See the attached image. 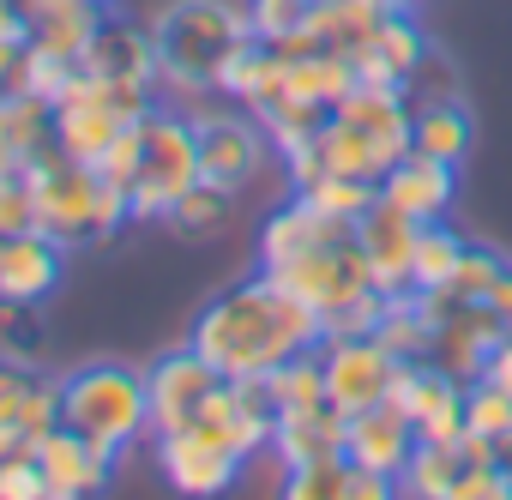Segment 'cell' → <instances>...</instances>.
Wrapping results in <instances>:
<instances>
[{
  "label": "cell",
  "mask_w": 512,
  "mask_h": 500,
  "mask_svg": "<svg viewBox=\"0 0 512 500\" xmlns=\"http://www.w3.org/2000/svg\"><path fill=\"white\" fill-rule=\"evenodd\" d=\"M404 97H410V109L416 103H458V67H452V55L428 49L422 67H416V79L404 85Z\"/></svg>",
  "instance_id": "cell-38"
},
{
  "label": "cell",
  "mask_w": 512,
  "mask_h": 500,
  "mask_svg": "<svg viewBox=\"0 0 512 500\" xmlns=\"http://www.w3.org/2000/svg\"><path fill=\"white\" fill-rule=\"evenodd\" d=\"M500 344H506V320H500L488 302H458V308L440 320V338H434V362L470 386V380L482 374V362H488Z\"/></svg>",
  "instance_id": "cell-17"
},
{
  "label": "cell",
  "mask_w": 512,
  "mask_h": 500,
  "mask_svg": "<svg viewBox=\"0 0 512 500\" xmlns=\"http://www.w3.org/2000/svg\"><path fill=\"white\" fill-rule=\"evenodd\" d=\"M506 344H512V326H506Z\"/></svg>",
  "instance_id": "cell-55"
},
{
  "label": "cell",
  "mask_w": 512,
  "mask_h": 500,
  "mask_svg": "<svg viewBox=\"0 0 512 500\" xmlns=\"http://www.w3.org/2000/svg\"><path fill=\"white\" fill-rule=\"evenodd\" d=\"M350 91H356V67H350V55H338V49H314V55H296V61H290L284 97H302V103L338 109Z\"/></svg>",
  "instance_id": "cell-27"
},
{
  "label": "cell",
  "mask_w": 512,
  "mask_h": 500,
  "mask_svg": "<svg viewBox=\"0 0 512 500\" xmlns=\"http://www.w3.org/2000/svg\"><path fill=\"white\" fill-rule=\"evenodd\" d=\"M350 229H356V223H338V217H326L320 205H308V199L290 193V205H278V211L266 217V229H260V272H278V266L302 260L308 247H320V241H332V235H350Z\"/></svg>",
  "instance_id": "cell-21"
},
{
  "label": "cell",
  "mask_w": 512,
  "mask_h": 500,
  "mask_svg": "<svg viewBox=\"0 0 512 500\" xmlns=\"http://www.w3.org/2000/svg\"><path fill=\"white\" fill-rule=\"evenodd\" d=\"M13 61H19V49H13V43H0V91H7V73H13Z\"/></svg>",
  "instance_id": "cell-49"
},
{
  "label": "cell",
  "mask_w": 512,
  "mask_h": 500,
  "mask_svg": "<svg viewBox=\"0 0 512 500\" xmlns=\"http://www.w3.org/2000/svg\"><path fill=\"white\" fill-rule=\"evenodd\" d=\"M0 175H19V163H13V157H7V151H0Z\"/></svg>",
  "instance_id": "cell-52"
},
{
  "label": "cell",
  "mask_w": 512,
  "mask_h": 500,
  "mask_svg": "<svg viewBox=\"0 0 512 500\" xmlns=\"http://www.w3.org/2000/svg\"><path fill=\"white\" fill-rule=\"evenodd\" d=\"M97 175H103L109 187H127V193H133V181H139V121H133V127H127L109 151H103Z\"/></svg>",
  "instance_id": "cell-45"
},
{
  "label": "cell",
  "mask_w": 512,
  "mask_h": 500,
  "mask_svg": "<svg viewBox=\"0 0 512 500\" xmlns=\"http://www.w3.org/2000/svg\"><path fill=\"white\" fill-rule=\"evenodd\" d=\"M380 199H392L398 211H410L416 223H440L446 205L458 199V163H440L428 151H404L386 175H380Z\"/></svg>",
  "instance_id": "cell-16"
},
{
  "label": "cell",
  "mask_w": 512,
  "mask_h": 500,
  "mask_svg": "<svg viewBox=\"0 0 512 500\" xmlns=\"http://www.w3.org/2000/svg\"><path fill=\"white\" fill-rule=\"evenodd\" d=\"M272 278H278L284 290H296V296H302L320 320L380 290V284H374V272H368V254H362L356 229H350V235H332V241H320V247H308L302 260L278 266Z\"/></svg>",
  "instance_id": "cell-6"
},
{
  "label": "cell",
  "mask_w": 512,
  "mask_h": 500,
  "mask_svg": "<svg viewBox=\"0 0 512 500\" xmlns=\"http://www.w3.org/2000/svg\"><path fill=\"white\" fill-rule=\"evenodd\" d=\"M43 350V332H37V308L25 302H7L0 296V356H37Z\"/></svg>",
  "instance_id": "cell-40"
},
{
  "label": "cell",
  "mask_w": 512,
  "mask_h": 500,
  "mask_svg": "<svg viewBox=\"0 0 512 500\" xmlns=\"http://www.w3.org/2000/svg\"><path fill=\"white\" fill-rule=\"evenodd\" d=\"M157 37V85L175 97H205L217 91L223 61L253 37L247 25V0H169L151 19Z\"/></svg>",
  "instance_id": "cell-2"
},
{
  "label": "cell",
  "mask_w": 512,
  "mask_h": 500,
  "mask_svg": "<svg viewBox=\"0 0 512 500\" xmlns=\"http://www.w3.org/2000/svg\"><path fill=\"white\" fill-rule=\"evenodd\" d=\"M416 235L422 223L410 211H398L392 199H374L362 217H356V241H362V254H368V272L386 296L410 290V266H416Z\"/></svg>",
  "instance_id": "cell-13"
},
{
  "label": "cell",
  "mask_w": 512,
  "mask_h": 500,
  "mask_svg": "<svg viewBox=\"0 0 512 500\" xmlns=\"http://www.w3.org/2000/svg\"><path fill=\"white\" fill-rule=\"evenodd\" d=\"M25 19H31V49H49V55H61V61L79 67L109 13L91 7V0H37Z\"/></svg>",
  "instance_id": "cell-25"
},
{
  "label": "cell",
  "mask_w": 512,
  "mask_h": 500,
  "mask_svg": "<svg viewBox=\"0 0 512 500\" xmlns=\"http://www.w3.org/2000/svg\"><path fill=\"white\" fill-rule=\"evenodd\" d=\"M61 422L73 434H85L103 458H127L145 434H151V392H145V368L127 362H85L73 374H61Z\"/></svg>",
  "instance_id": "cell-3"
},
{
  "label": "cell",
  "mask_w": 512,
  "mask_h": 500,
  "mask_svg": "<svg viewBox=\"0 0 512 500\" xmlns=\"http://www.w3.org/2000/svg\"><path fill=\"white\" fill-rule=\"evenodd\" d=\"M37 470H43V488L49 500H85V494H103L109 476H115V458H103L85 434H73L67 422L49 428L37 440Z\"/></svg>",
  "instance_id": "cell-14"
},
{
  "label": "cell",
  "mask_w": 512,
  "mask_h": 500,
  "mask_svg": "<svg viewBox=\"0 0 512 500\" xmlns=\"http://www.w3.org/2000/svg\"><path fill=\"white\" fill-rule=\"evenodd\" d=\"M13 7H19V13H31V7H37V0H13Z\"/></svg>",
  "instance_id": "cell-54"
},
{
  "label": "cell",
  "mask_w": 512,
  "mask_h": 500,
  "mask_svg": "<svg viewBox=\"0 0 512 500\" xmlns=\"http://www.w3.org/2000/svg\"><path fill=\"white\" fill-rule=\"evenodd\" d=\"M458 470H464L458 440H416L410 464L398 470V494H410V500H452L458 494Z\"/></svg>",
  "instance_id": "cell-29"
},
{
  "label": "cell",
  "mask_w": 512,
  "mask_h": 500,
  "mask_svg": "<svg viewBox=\"0 0 512 500\" xmlns=\"http://www.w3.org/2000/svg\"><path fill=\"white\" fill-rule=\"evenodd\" d=\"M0 241H7V235H0Z\"/></svg>",
  "instance_id": "cell-56"
},
{
  "label": "cell",
  "mask_w": 512,
  "mask_h": 500,
  "mask_svg": "<svg viewBox=\"0 0 512 500\" xmlns=\"http://www.w3.org/2000/svg\"><path fill=\"white\" fill-rule=\"evenodd\" d=\"M410 452H416V428L392 404H374V410L350 416V428H344V458L362 464V470H374V476L398 482V470L410 464Z\"/></svg>",
  "instance_id": "cell-19"
},
{
  "label": "cell",
  "mask_w": 512,
  "mask_h": 500,
  "mask_svg": "<svg viewBox=\"0 0 512 500\" xmlns=\"http://www.w3.org/2000/svg\"><path fill=\"white\" fill-rule=\"evenodd\" d=\"M380 314H386V290H374V296H362V302L326 314V320H320V344H326V338H374Z\"/></svg>",
  "instance_id": "cell-41"
},
{
  "label": "cell",
  "mask_w": 512,
  "mask_h": 500,
  "mask_svg": "<svg viewBox=\"0 0 512 500\" xmlns=\"http://www.w3.org/2000/svg\"><path fill=\"white\" fill-rule=\"evenodd\" d=\"M199 181V139L193 115L151 109L139 121V181H133V223H163L169 205Z\"/></svg>",
  "instance_id": "cell-4"
},
{
  "label": "cell",
  "mask_w": 512,
  "mask_h": 500,
  "mask_svg": "<svg viewBox=\"0 0 512 500\" xmlns=\"http://www.w3.org/2000/svg\"><path fill=\"white\" fill-rule=\"evenodd\" d=\"M25 229H37V205L19 169V175H0V235H25Z\"/></svg>",
  "instance_id": "cell-43"
},
{
  "label": "cell",
  "mask_w": 512,
  "mask_h": 500,
  "mask_svg": "<svg viewBox=\"0 0 512 500\" xmlns=\"http://www.w3.org/2000/svg\"><path fill=\"white\" fill-rule=\"evenodd\" d=\"M320 157H326V169L332 175H362V181H380L392 163H386V151L368 139V133H356L350 121H338V115H326V127H320Z\"/></svg>",
  "instance_id": "cell-30"
},
{
  "label": "cell",
  "mask_w": 512,
  "mask_h": 500,
  "mask_svg": "<svg viewBox=\"0 0 512 500\" xmlns=\"http://www.w3.org/2000/svg\"><path fill=\"white\" fill-rule=\"evenodd\" d=\"M91 7H103V13H115V7H121V0H91Z\"/></svg>",
  "instance_id": "cell-53"
},
{
  "label": "cell",
  "mask_w": 512,
  "mask_h": 500,
  "mask_svg": "<svg viewBox=\"0 0 512 500\" xmlns=\"http://www.w3.org/2000/svg\"><path fill=\"white\" fill-rule=\"evenodd\" d=\"M0 500H49L43 470H37V452H25V458H0Z\"/></svg>",
  "instance_id": "cell-44"
},
{
  "label": "cell",
  "mask_w": 512,
  "mask_h": 500,
  "mask_svg": "<svg viewBox=\"0 0 512 500\" xmlns=\"http://www.w3.org/2000/svg\"><path fill=\"white\" fill-rule=\"evenodd\" d=\"M464 428L470 434H488L494 446L512 440V392L488 386V380H470L464 386Z\"/></svg>",
  "instance_id": "cell-37"
},
{
  "label": "cell",
  "mask_w": 512,
  "mask_h": 500,
  "mask_svg": "<svg viewBox=\"0 0 512 500\" xmlns=\"http://www.w3.org/2000/svg\"><path fill=\"white\" fill-rule=\"evenodd\" d=\"M308 19V0H247V25L260 43H284Z\"/></svg>",
  "instance_id": "cell-39"
},
{
  "label": "cell",
  "mask_w": 512,
  "mask_h": 500,
  "mask_svg": "<svg viewBox=\"0 0 512 500\" xmlns=\"http://www.w3.org/2000/svg\"><path fill=\"white\" fill-rule=\"evenodd\" d=\"M217 446H229L241 464L272 452V428H278V410L266 398V380H217V392L199 404V422Z\"/></svg>",
  "instance_id": "cell-9"
},
{
  "label": "cell",
  "mask_w": 512,
  "mask_h": 500,
  "mask_svg": "<svg viewBox=\"0 0 512 500\" xmlns=\"http://www.w3.org/2000/svg\"><path fill=\"white\" fill-rule=\"evenodd\" d=\"M25 187H31V205H37V229L61 247H79L91 241L97 229V193H103V175L91 163H73L55 139L25 163Z\"/></svg>",
  "instance_id": "cell-5"
},
{
  "label": "cell",
  "mask_w": 512,
  "mask_h": 500,
  "mask_svg": "<svg viewBox=\"0 0 512 500\" xmlns=\"http://www.w3.org/2000/svg\"><path fill=\"white\" fill-rule=\"evenodd\" d=\"M187 344L229 380H260L296 350L320 344V314L296 290H284L272 272H253L193 314Z\"/></svg>",
  "instance_id": "cell-1"
},
{
  "label": "cell",
  "mask_w": 512,
  "mask_h": 500,
  "mask_svg": "<svg viewBox=\"0 0 512 500\" xmlns=\"http://www.w3.org/2000/svg\"><path fill=\"white\" fill-rule=\"evenodd\" d=\"M37 380H43V374H37L25 356H0V422H7V428H19V410L31 404Z\"/></svg>",
  "instance_id": "cell-42"
},
{
  "label": "cell",
  "mask_w": 512,
  "mask_h": 500,
  "mask_svg": "<svg viewBox=\"0 0 512 500\" xmlns=\"http://www.w3.org/2000/svg\"><path fill=\"white\" fill-rule=\"evenodd\" d=\"M386 404L410 416L416 440H458L464 434V380L440 362H398Z\"/></svg>",
  "instance_id": "cell-8"
},
{
  "label": "cell",
  "mask_w": 512,
  "mask_h": 500,
  "mask_svg": "<svg viewBox=\"0 0 512 500\" xmlns=\"http://www.w3.org/2000/svg\"><path fill=\"white\" fill-rule=\"evenodd\" d=\"M482 302H488V308H494V314L512 326V266H500V278L488 284V296H482Z\"/></svg>",
  "instance_id": "cell-48"
},
{
  "label": "cell",
  "mask_w": 512,
  "mask_h": 500,
  "mask_svg": "<svg viewBox=\"0 0 512 500\" xmlns=\"http://www.w3.org/2000/svg\"><path fill=\"white\" fill-rule=\"evenodd\" d=\"M79 67L97 73V79H127V85H151V91H157V37H151L145 25L109 13Z\"/></svg>",
  "instance_id": "cell-20"
},
{
  "label": "cell",
  "mask_w": 512,
  "mask_h": 500,
  "mask_svg": "<svg viewBox=\"0 0 512 500\" xmlns=\"http://www.w3.org/2000/svg\"><path fill=\"white\" fill-rule=\"evenodd\" d=\"M374 338H380L398 362H434V338H440V326L428 320V308H422L416 290H398V296H386V314H380Z\"/></svg>",
  "instance_id": "cell-26"
},
{
  "label": "cell",
  "mask_w": 512,
  "mask_h": 500,
  "mask_svg": "<svg viewBox=\"0 0 512 500\" xmlns=\"http://www.w3.org/2000/svg\"><path fill=\"white\" fill-rule=\"evenodd\" d=\"M229 211H235V193L199 175V181L169 205V217H163V223H169L175 235H211V229H223V223H229Z\"/></svg>",
  "instance_id": "cell-35"
},
{
  "label": "cell",
  "mask_w": 512,
  "mask_h": 500,
  "mask_svg": "<svg viewBox=\"0 0 512 500\" xmlns=\"http://www.w3.org/2000/svg\"><path fill=\"white\" fill-rule=\"evenodd\" d=\"M260 380H266L272 410H314V404H326V362H320V344H314V350H296L290 362H278V368L260 374Z\"/></svg>",
  "instance_id": "cell-31"
},
{
  "label": "cell",
  "mask_w": 512,
  "mask_h": 500,
  "mask_svg": "<svg viewBox=\"0 0 512 500\" xmlns=\"http://www.w3.org/2000/svg\"><path fill=\"white\" fill-rule=\"evenodd\" d=\"M434 43L422 37V25H416V13H386V25L362 43V49H350V67H356V85H410L416 79V67H422V55H428Z\"/></svg>",
  "instance_id": "cell-15"
},
{
  "label": "cell",
  "mask_w": 512,
  "mask_h": 500,
  "mask_svg": "<svg viewBox=\"0 0 512 500\" xmlns=\"http://www.w3.org/2000/svg\"><path fill=\"white\" fill-rule=\"evenodd\" d=\"M476 127L464 115V103H416L410 109V151H428L440 163H464Z\"/></svg>",
  "instance_id": "cell-28"
},
{
  "label": "cell",
  "mask_w": 512,
  "mask_h": 500,
  "mask_svg": "<svg viewBox=\"0 0 512 500\" xmlns=\"http://www.w3.org/2000/svg\"><path fill=\"white\" fill-rule=\"evenodd\" d=\"M464 235L458 229H446V217L440 223H422V235H416V266H410V290H440L452 272H458V260H464Z\"/></svg>",
  "instance_id": "cell-34"
},
{
  "label": "cell",
  "mask_w": 512,
  "mask_h": 500,
  "mask_svg": "<svg viewBox=\"0 0 512 500\" xmlns=\"http://www.w3.org/2000/svg\"><path fill=\"white\" fill-rule=\"evenodd\" d=\"M253 115H260V127H266L272 151H278V157H290V151H302V145H314V139H320V127H326V115H332V109L302 103V97H278V103H266V109H253Z\"/></svg>",
  "instance_id": "cell-32"
},
{
  "label": "cell",
  "mask_w": 512,
  "mask_h": 500,
  "mask_svg": "<svg viewBox=\"0 0 512 500\" xmlns=\"http://www.w3.org/2000/svg\"><path fill=\"white\" fill-rule=\"evenodd\" d=\"M452 500H512V482H506L500 458H488V464H464Z\"/></svg>",
  "instance_id": "cell-46"
},
{
  "label": "cell",
  "mask_w": 512,
  "mask_h": 500,
  "mask_svg": "<svg viewBox=\"0 0 512 500\" xmlns=\"http://www.w3.org/2000/svg\"><path fill=\"white\" fill-rule=\"evenodd\" d=\"M296 199H308V205H320L326 217H338V223H356L374 199H380V181H362V175H320L308 193H296Z\"/></svg>",
  "instance_id": "cell-36"
},
{
  "label": "cell",
  "mask_w": 512,
  "mask_h": 500,
  "mask_svg": "<svg viewBox=\"0 0 512 500\" xmlns=\"http://www.w3.org/2000/svg\"><path fill=\"white\" fill-rule=\"evenodd\" d=\"M193 139H199V175L229 187V193H241L253 175H260L266 151H272V139H266V127H260L253 109L247 115H235V109H193Z\"/></svg>",
  "instance_id": "cell-7"
},
{
  "label": "cell",
  "mask_w": 512,
  "mask_h": 500,
  "mask_svg": "<svg viewBox=\"0 0 512 500\" xmlns=\"http://www.w3.org/2000/svg\"><path fill=\"white\" fill-rule=\"evenodd\" d=\"M500 470H506V482H512V440L500 446Z\"/></svg>",
  "instance_id": "cell-51"
},
{
  "label": "cell",
  "mask_w": 512,
  "mask_h": 500,
  "mask_svg": "<svg viewBox=\"0 0 512 500\" xmlns=\"http://www.w3.org/2000/svg\"><path fill=\"white\" fill-rule=\"evenodd\" d=\"M217 380H229V374H217L193 344H181V350L157 356V362L145 368V392H151V434L193 428V422H199V404L217 392Z\"/></svg>",
  "instance_id": "cell-11"
},
{
  "label": "cell",
  "mask_w": 512,
  "mask_h": 500,
  "mask_svg": "<svg viewBox=\"0 0 512 500\" xmlns=\"http://www.w3.org/2000/svg\"><path fill=\"white\" fill-rule=\"evenodd\" d=\"M284 79H290V55H278L260 37H247L217 73V97H235L241 109H266L284 97Z\"/></svg>",
  "instance_id": "cell-23"
},
{
  "label": "cell",
  "mask_w": 512,
  "mask_h": 500,
  "mask_svg": "<svg viewBox=\"0 0 512 500\" xmlns=\"http://www.w3.org/2000/svg\"><path fill=\"white\" fill-rule=\"evenodd\" d=\"M476 380H488V386H500V392H512V344H500L488 362H482V374Z\"/></svg>",
  "instance_id": "cell-47"
},
{
  "label": "cell",
  "mask_w": 512,
  "mask_h": 500,
  "mask_svg": "<svg viewBox=\"0 0 512 500\" xmlns=\"http://www.w3.org/2000/svg\"><path fill=\"white\" fill-rule=\"evenodd\" d=\"M320 362H326V404L338 416H362V410L386 404V386H392L398 356L380 338H326L320 344Z\"/></svg>",
  "instance_id": "cell-10"
},
{
  "label": "cell",
  "mask_w": 512,
  "mask_h": 500,
  "mask_svg": "<svg viewBox=\"0 0 512 500\" xmlns=\"http://www.w3.org/2000/svg\"><path fill=\"white\" fill-rule=\"evenodd\" d=\"M151 440H157V470L175 494L205 500V494L235 488V476H241V458L229 446H217L205 428H169V434H151Z\"/></svg>",
  "instance_id": "cell-12"
},
{
  "label": "cell",
  "mask_w": 512,
  "mask_h": 500,
  "mask_svg": "<svg viewBox=\"0 0 512 500\" xmlns=\"http://www.w3.org/2000/svg\"><path fill=\"white\" fill-rule=\"evenodd\" d=\"M332 115L350 121L356 133H368V139L386 151V163H398V157L410 151V103H404L398 85H356Z\"/></svg>",
  "instance_id": "cell-22"
},
{
  "label": "cell",
  "mask_w": 512,
  "mask_h": 500,
  "mask_svg": "<svg viewBox=\"0 0 512 500\" xmlns=\"http://www.w3.org/2000/svg\"><path fill=\"white\" fill-rule=\"evenodd\" d=\"M344 428H350V416H338L332 404H314V410H278L272 458H278L284 470L314 464V458H338V452H344Z\"/></svg>",
  "instance_id": "cell-24"
},
{
  "label": "cell",
  "mask_w": 512,
  "mask_h": 500,
  "mask_svg": "<svg viewBox=\"0 0 512 500\" xmlns=\"http://www.w3.org/2000/svg\"><path fill=\"white\" fill-rule=\"evenodd\" d=\"M61 254H67V247L49 241L43 229L7 235V241H0V296L25 302V308H43L55 296V284H61Z\"/></svg>",
  "instance_id": "cell-18"
},
{
  "label": "cell",
  "mask_w": 512,
  "mask_h": 500,
  "mask_svg": "<svg viewBox=\"0 0 512 500\" xmlns=\"http://www.w3.org/2000/svg\"><path fill=\"white\" fill-rule=\"evenodd\" d=\"M73 61H61V55H49V49H19V61H13V73H7V91L13 97H43L49 109L67 97V85H73Z\"/></svg>",
  "instance_id": "cell-33"
},
{
  "label": "cell",
  "mask_w": 512,
  "mask_h": 500,
  "mask_svg": "<svg viewBox=\"0 0 512 500\" xmlns=\"http://www.w3.org/2000/svg\"><path fill=\"white\" fill-rule=\"evenodd\" d=\"M422 0H386V13H416Z\"/></svg>",
  "instance_id": "cell-50"
}]
</instances>
